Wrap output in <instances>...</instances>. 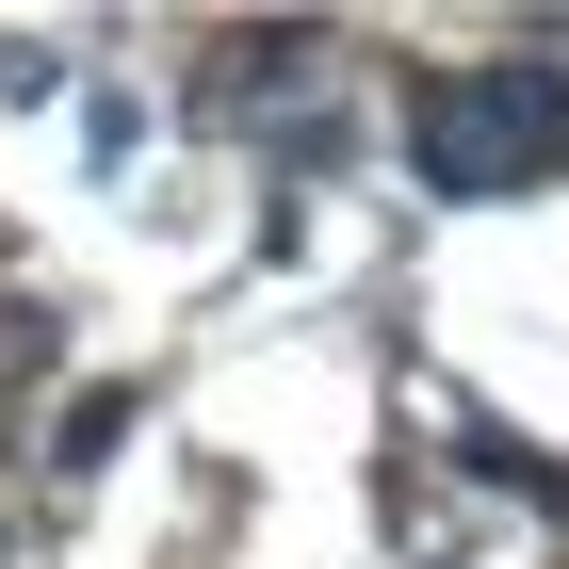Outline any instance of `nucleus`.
I'll list each match as a JSON object with an SVG mask.
<instances>
[{
    "label": "nucleus",
    "instance_id": "2",
    "mask_svg": "<svg viewBox=\"0 0 569 569\" xmlns=\"http://www.w3.org/2000/svg\"><path fill=\"white\" fill-rule=\"evenodd\" d=\"M131 423H147V391H66V423H49V456H66V472H98V456H114Z\"/></svg>",
    "mask_w": 569,
    "mask_h": 569
},
{
    "label": "nucleus",
    "instance_id": "1",
    "mask_svg": "<svg viewBox=\"0 0 569 569\" xmlns=\"http://www.w3.org/2000/svg\"><path fill=\"white\" fill-rule=\"evenodd\" d=\"M407 163H423V196H521L553 147H537L521 114V66H456V82L407 98Z\"/></svg>",
    "mask_w": 569,
    "mask_h": 569
}]
</instances>
